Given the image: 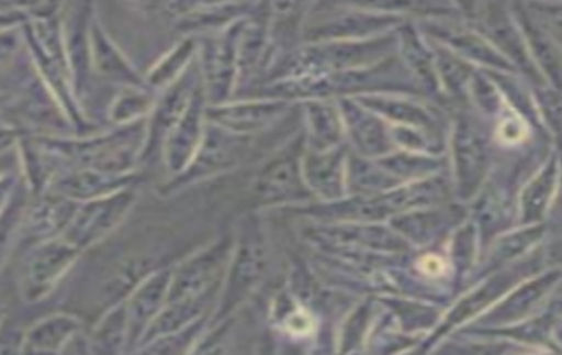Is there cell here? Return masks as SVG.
<instances>
[{
	"label": "cell",
	"mask_w": 562,
	"mask_h": 355,
	"mask_svg": "<svg viewBox=\"0 0 562 355\" xmlns=\"http://www.w3.org/2000/svg\"><path fill=\"white\" fill-rule=\"evenodd\" d=\"M134 203V195L128 189L120 190L106 198L92 199L75 213L65 231V241L82 251L89 245L103 241L109 233L120 226Z\"/></svg>",
	"instance_id": "obj_1"
},
{
	"label": "cell",
	"mask_w": 562,
	"mask_h": 355,
	"mask_svg": "<svg viewBox=\"0 0 562 355\" xmlns=\"http://www.w3.org/2000/svg\"><path fill=\"white\" fill-rule=\"evenodd\" d=\"M79 249L63 241H52L42 245L29 262L23 277V293L29 300H40L56 287L59 277L74 264Z\"/></svg>",
	"instance_id": "obj_2"
},
{
	"label": "cell",
	"mask_w": 562,
	"mask_h": 355,
	"mask_svg": "<svg viewBox=\"0 0 562 355\" xmlns=\"http://www.w3.org/2000/svg\"><path fill=\"white\" fill-rule=\"evenodd\" d=\"M79 329V320L68 314L48 317L23 336L20 355H57Z\"/></svg>",
	"instance_id": "obj_3"
},
{
	"label": "cell",
	"mask_w": 562,
	"mask_h": 355,
	"mask_svg": "<svg viewBox=\"0 0 562 355\" xmlns=\"http://www.w3.org/2000/svg\"><path fill=\"white\" fill-rule=\"evenodd\" d=\"M128 176L109 175L97 169H83L74 173L59 181L60 195L77 201H92V199L106 198L128 187Z\"/></svg>",
	"instance_id": "obj_4"
},
{
	"label": "cell",
	"mask_w": 562,
	"mask_h": 355,
	"mask_svg": "<svg viewBox=\"0 0 562 355\" xmlns=\"http://www.w3.org/2000/svg\"><path fill=\"white\" fill-rule=\"evenodd\" d=\"M89 46H91V59L98 74L112 82L126 84V86L137 82V75L130 68L128 60L115 48L114 43L106 37L98 23L92 25L89 33Z\"/></svg>",
	"instance_id": "obj_5"
},
{
	"label": "cell",
	"mask_w": 562,
	"mask_h": 355,
	"mask_svg": "<svg viewBox=\"0 0 562 355\" xmlns=\"http://www.w3.org/2000/svg\"><path fill=\"white\" fill-rule=\"evenodd\" d=\"M128 345V314L126 306H115L92 334V355H121Z\"/></svg>",
	"instance_id": "obj_6"
},
{
	"label": "cell",
	"mask_w": 562,
	"mask_h": 355,
	"mask_svg": "<svg viewBox=\"0 0 562 355\" xmlns=\"http://www.w3.org/2000/svg\"><path fill=\"white\" fill-rule=\"evenodd\" d=\"M140 100L134 91L121 92L120 97L115 98V102L112 103L111 118L117 125L128 126L130 121L134 120L137 115L138 109H140Z\"/></svg>",
	"instance_id": "obj_7"
},
{
	"label": "cell",
	"mask_w": 562,
	"mask_h": 355,
	"mask_svg": "<svg viewBox=\"0 0 562 355\" xmlns=\"http://www.w3.org/2000/svg\"><path fill=\"white\" fill-rule=\"evenodd\" d=\"M20 215H22V201H19V199H14L8 210L0 213V262L5 256L11 235H13L14 228L19 224Z\"/></svg>",
	"instance_id": "obj_8"
},
{
	"label": "cell",
	"mask_w": 562,
	"mask_h": 355,
	"mask_svg": "<svg viewBox=\"0 0 562 355\" xmlns=\"http://www.w3.org/2000/svg\"><path fill=\"white\" fill-rule=\"evenodd\" d=\"M22 334L16 329L0 331V355H20L22 352Z\"/></svg>",
	"instance_id": "obj_9"
},
{
	"label": "cell",
	"mask_w": 562,
	"mask_h": 355,
	"mask_svg": "<svg viewBox=\"0 0 562 355\" xmlns=\"http://www.w3.org/2000/svg\"><path fill=\"white\" fill-rule=\"evenodd\" d=\"M2 319H4V304H2V300H0V323H2Z\"/></svg>",
	"instance_id": "obj_10"
},
{
	"label": "cell",
	"mask_w": 562,
	"mask_h": 355,
	"mask_svg": "<svg viewBox=\"0 0 562 355\" xmlns=\"http://www.w3.org/2000/svg\"><path fill=\"white\" fill-rule=\"evenodd\" d=\"M0 166H2V160H0ZM0 169H2V167H0Z\"/></svg>",
	"instance_id": "obj_11"
},
{
	"label": "cell",
	"mask_w": 562,
	"mask_h": 355,
	"mask_svg": "<svg viewBox=\"0 0 562 355\" xmlns=\"http://www.w3.org/2000/svg\"><path fill=\"white\" fill-rule=\"evenodd\" d=\"M82 355H88V354H82Z\"/></svg>",
	"instance_id": "obj_12"
}]
</instances>
